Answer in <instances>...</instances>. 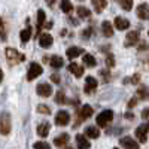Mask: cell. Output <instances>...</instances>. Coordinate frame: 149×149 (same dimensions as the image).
<instances>
[{
	"label": "cell",
	"mask_w": 149,
	"mask_h": 149,
	"mask_svg": "<svg viewBox=\"0 0 149 149\" xmlns=\"http://www.w3.org/2000/svg\"><path fill=\"white\" fill-rule=\"evenodd\" d=\"M136 12H137V17L140 19H149V8H148L146 3H140Z\"/></svg>",
	"instance_id": "obj_14"
},
{
	"label": "cell",
	"mask_w": 149,
	"mask_h": 149,
	"mask_svg": "<svg viewBox=\"0 0 149 149\" xmlns=\"http://www.w3.org/2000/svg\"><path fill=\"white\" fill-rule=\"evenodd\" d=\"M106 66H107V67H113V66H115V58H113V55L109 54V55L106 57Z\"/></svg>",
	"instance_id": "obj_34"
},
{
	"label": "cell",
	"mask_w": 149,
	"mask_h": 149,
	"mask_svg": "<svg viewBox=\"0 0 149 149\" xmlns=\"http://www.w3.org/2000/svg\"><path fill=\"white\" fill-rule=\"evenodd\" d=\"M37 112H39V113L48 115V113H51V109H49L46 104H39V106H37Z\"/></svg>",
	"instance_id": "obj_31"
},
{
	"label": "cell",
	"mask_w": 149,
	"mask_h": 149,
	"mask_svg": "<svg viewBox=\"0 0 149 149\" xmlns=\"http://www.w3.org/2000/svg\"><path fill=\"white\" fill-rule=\"evenodd\" d=\"M67 69H69V72L73 74V76H76V78H81L84 74V67L79 66L78 63H70Z\"/></svg>",
	"instance_id": "obj_13"
},
{
	"label": "cell",
	"mask_w": 149,
	"mask_h": 149,
	"mask_svg": "<svg viewBox=\"0 0 149 149\" xmlns=\"http://www.w3.org/2000/svg\"><path fill=\"white\" fill-rule=\"evenodd\" d=\"M76 146H78V149H90L91 143L88 142V139L84 134H76Z\"/></svg>",
	"instance_id": "obj_12"
},
{
	"label": "cell",
	"mask_w": 149,
	"mask_h": 149,
	"mask_svg": "<svg viewBox=\"0 0 149 149\" xmlns=\"http://www.w3.org/2000/svg\"><path fill=\"white\" fill-rule=\"evenodd\" d=\"M19 37H21V42H29L30 39H31V29L29 27V29H24L21 33H19Z\"/></svg>",
	"instance_id": "obj_26"
},
{
	"label": "cell",
	"mask_w": 149,
	"mask_h": 149,
	"mask_svg": "<svg viewBox=\"0 0 149 149\" xmlns=\"http://www.w3.org/2000/svg\"><path fill=\"white\" fill-rule=\"evenodd\" d=\"M10 128H12L10 115L8 112H2V113H0V134L8 136L10 133Z\"/></svg>",
	"instance_id": "obj_1"
},
{
	"label": "cell",
	"mask_w": 149,
	"mask_h": 149,
	"mask_svg": "<svg viewBox=\"0 0 149 149\" xmlns=\"http://www.w3.org/2000/svg\"><path fill=\"white\" fill-rule=\"evenodd\" d=\"M113 149H118V148H113Z\"/></svg>",
	"instance_id": "obj_44"
},
{
	"label": "cell",
	"mask_w": 149,
	"mask_h": 149,
	"mask_svg": "<svg viewBox=\"0 0 149 149\" xmlns=\"http://www.w3.org/2000/svg\"><path fill=\"white\" fill-rule=\"evenodd\" d=\"M6 58L10 64H17V63H21V61L26 60V55L18 52L14 48H6Z\"/></svg>",
	"instance_id": "obj_2"
},
{
	"label": "cell",
	"mask_w": 149,
	"mask_h": 149,
	"mask_svg": "<svg viewBox=\"0 0 149 149\" xmlns=\"http://www.w3.org/2000/svg\"><path fill=\"white\" fill-rule=\"evenodd\" d=\"M142 118L149 122V107H145V109L142 110Z\"/></svg>",
	"instance_id": "obj_38"
},
{
	"label": "cell",
	"mask_w": 149,
	"mask_h": 149,
	"mask_svg": "<svg viewBox=\"0 0 149 149\" xmlns=\"http://www.w3.org/2000/svg\"><path fill=\"white\" fill-rule=\"evenodd\" d=\"M70 122V113L67 110H58L55 115V124L60 127H66Z\"/></svg>",
	"instance_id": "obj_5"
},
{
	"label": "cell",
	"mask_w": 149,
	"mask_h": 149,
	"mask_svg": "<svg viewBox=\"0 0 149 149\" xmlns=\"http://www.w3.org/2000/svg\"><path fill=\"white\" fill-rule=\"evenodd\" d=\"M43 73V69L39 63H31L30 67H29V73H27V79L29 81H33L36 79L37 76H40V74Z\"/></svg>",
	"instance_id": "obj_6"
},
{
	"label": "cell",
	"mask_w": 149,
	"mask_h": 149,
	"mask_svg": "<svg viewBox=\"0 0 149 149\" xmlns=\"http://www.w3.org/2000/svg\"><path fill=\"white\" fill-rule=\"evenodd\" d=\"M137 100H139V98H137V97H133V98H131V100L128 102V107H130V109H133V107H134L136 104H137Z\"/></svg>",
	"instance_id": "obj_40"
},
{
	"label": "cell",
	"mask_w": 149,
	"mask_h": 149,
	"mask_svg": "<svg viewBox=\"0 0 149 149\" xmlns=\"http://www.w3.org/2000/svg\"><path fill=\"white\" fill-rule=\"evenodd\" d=\"M148 36H149V31H148Z\"/></svg>",
	"instance_id": "obj_43"
},
{
	"label": "cell",
	"mask_w": 149,
	"mask_h": 149,
	"mask_svg": "<svg viewBox=\"0 0 149 149\" xmlns=\"http://www.w3.org/2000/svg\"><path fill=\"white\" fill-rule=\"evenodd\" d=\"M130 81H131V84H139V81H140V74H139V73L133 74V76H131L130 79H125V84H127V82H130Z\"/></svg>",
	"instance_id": "obj_36"
},
{
	"label": "cell",
	"mask_w": 149,
	"mask_h": 149,
	"mask_svg": "<svg viewBox=\"0 0 149 149\" xmlns=\"http://www.w3.org/2000/svg\"><path fill=\"white\" fill-rule=\"evenodd\" d=\"M60 6H61V10H63L64 14H70V12L73 10V5H72V2H67V0L61 2Z\"/></svg>",
	"instance_id": "obj_28"
},
{
	"label": "cell",
	"mask_w": 149,
	"mask_h": 149,
	"mask_svg": "<svg viewBox=\"0 0 149 149\" xmlns=\"http://www.w3.org/2000/svg\"><path fill=\"white\" fill-rule=\"evenodd\" d=\"M36 91H37V94L42 95V97H49V95L52 94V86L49 85V84H46V82H43V84L37 85Z\"/></svg>",
	"instance_id": "obj_10"
},
{
	"label": "cell",
	"mask_w": 149,
	"mask_h": 149,
	"mask_svg": "<svg viewBox=\"0 0 149 149\" xmlns=\"http://www.w3.org/2000/svg\"><path fill=\"white\" fill-rule=\"evenodd\" d=\"M97 85H98L97 79L93 78V76H88V78H86V81H85V85H84V91L86 94H93L97 90Z\"/></svg>",
	"instance_id": "obj_8"
},
{
	"label": "cell",
	"mask_w": 149,
	"mask_h": 149,
	"mask_svg": "<svg viewBox=\"0 0 149 149\" xmlns=\"http://www.w3.org/2000/svg\"><path fill=\"white\" fill-rule=\"evenodd\" d=\"M37 134L40 136V137H46L49 134V124L48 122H42L37 125Z\"/></svg>",
	"instance_id": "obj_23"
},
{
	"label": "cell",
	"mask_w": 149,
	"mask_h": 149,
	"mask_svg": "<svg viewBox=\"0 0 149 149\" xmlns=\"http://www.w3.org/2000/svg\"><path fill=\"white\" fill-rule=\"evenodd\" d=\"M125 118H127V119H133V118H134V115L128 112V113H125Z\"/></svg>",
	"instance_id": "obj_41"
},
{
	"label": "cell",
	"mask_w": 149,
	"mask_h": 149,
	"mask_svg": "<svg viewBox=\"0 0 149 149\" xmlns=\"http://www.w3.org/2000/svg\"><path fill=\"white\" fill-rule=\"evenodd\" d=\"M93 107L91 106H88V104H84L82 107H81V112H79V116H81V121H84V119H86V118H90L91 115H93Z\"/></svg>",
	"instance_id": "obj_19"
},
{
	"label": "cell",
	"mask_w": 149,
	"mask_h": 149,
	"mask_svg": "<svg viewBox=\"0 0 149 149\" xmlns=\"http://www.w3.org/2000/svg\"><path fill=\"white\" fill-rule=\"evenodd\" d=\"M119 145L124 148V149H139L140 145L136 142L133 137H130V136H125V137H122L119 140Z\"/></svg>",
	"instance_id": "obj_7"
},
{
	"label": "cell",
	"mask_w": 149,
	"mask_h": 149,
	"mask_svg": "<svg viewBox=\"0 0 149 149\" xmlns=\"http://www.w3.org/2000/svg\"><path fill=\"white\" fill-rule=\"evenodd\" d=\"M139 42V31H130L127 36H125V40H124V45L127 48H131V46H136V43Z\"/></svg>",
	"instance_id": "obj_9"
},
{
	"label": "cell",
	"mask_w": 149,
	"mask_h": 149,
	"mask_svg": "<svg viewBox=\"0 0 149 149\" xmlns=\"http://www.w3.org/2000/svg\"><path fill=\"white\" fill-rule=\"evenodd\" d=\"M2 79H3V70L0 69V82H2Z\"/></svg>",
	"instance_id": "obj_42"
},
{
	"label": "cell",
	"mask_w": 149,
	"mask_h": 149,
	"mask_svg": "<svg viewBox=\"0 0 149 149\" xmlns=\"http://www.w3.org/2000/svg\"><path fill=\"white\" fill-rule=\"evenodd\" d=\"M55 102H57V103H64V102H66V97H64V93H63V91H58V93H57Z\"/></svg>",
	"instance_id": "obj_33"
},
{
	"label": "cell",
	"mask_w": 149,
	"mask_h": 149,
	"mask_svg": "<svg viewBox=\"0 0 149 149\" xmlns=\"http://www.w3.org/2000/svg\"><path fill=\"white\" fill-rule=\"evenodd\" d=\"M134 133H136V137H137V140H139V142H142V143H145V142L148 140L149 122H145V124H142V125H139L137 128L134 130Z\"/></svg>",
	"instance_id": "obj_4"
},
{
	"label": "cell",
	"mask_w": 149,
	"mask_h": 149,
	"mask_svg": "<svg viewBox=\"0 0 149 149\" xmlns=\"http://www.w3.org/2000/svg\"><path fill=\"white\" fill-rule=\"evenodd\" d=\"M91 34H93V29H91V27L85 29V30L82 31V37H84V39H88V37H91Z\"/></svg>",
	"instance_id": "obj_37"
},
{
	"label": "cell",
	"mask_w": 149,
	"mask_h": 149,
	"mask_svg": "<svg viewBox=\"0 0 149 149\" xmlns=\"http://www.w3.org/2000/svg\"><path fill=\"white\" fill-rule=\"evenodd\" d=\"M106 6H107L106 0H100V2H98V0H93V8L95 9V12H98V14H100Z\"/></svg>",
	"instance_id": "obj_25"
},
{
	"label": "cell",
	"mask_w": 149,
	"mask_h": 149,
	"mask_svg": "<svg viewBox=\"0 0 149 149\" xmlns=\"http://www.w3.org/2000/svg\"><path fill=\"white\" fill-rule=\"evenodd\" d=\"M81 54H84V49L82 48H76V46H70V48H67V51H66V55H67V58H78Z\"/></svg>",
	"instance_id": "obj_16"
},
{
	"label": "cell",
	"mask_w": 149,
	"mask_h": 149,
	"mask_svg": "<svg viewBox=\"0 0 149 149\" xmlns=\"http://www.w3.org/2000/svg\"><path fill=\"white\" fill-rule=\"evenodd\" d=\"M85 136L90 139H97L98 136H100V130L97 127H86L85 128Z\"/></svg>",
	"instance_id": "obj_22"
},
{
	"label": "cell",
	"mask_w": 149,
	"mask_h": 149,
	"mask_svg": "<svg viewBox=\"0 0 149 149\" xmlns=\"http://www.w3.org/2000/svg\"><path fill=\"white\" fill-rule=\"evenodd\" d=\"M67 142H69V134H67V133L60 134V136H57V137L54 139V145H55V146H58V148L66 146V145H67Z\"/></svg>",
	"instance_id": "obj_18"
},
{
	"label": "cell",
	"mask_w": 149,
	"mask_h": 149,
	"mask_svg": "<svg viewBox=\"0 0 149 149\" xmlns=\"http://www.w3.org/2000/svg\"><path fill=\"white\" fill-rule=\"evenodd\" d=\"M49 64H51V67H54V69H61L64 66V60L61 57H58V55H54V57H51V60H49Z\"/></svg>",
	"instance_id": "obj_20"
},
{
	"label": "cell",
	"mask_w": 149,
	"mask_h": 149,
	"mask_svg": "<svg viewBox=\"0 0 149 149\" xmlns=\"http://www.w3.org/2000/svg\"><path fill=\"white\" fill-rule=\"evenodd\" d=\"M33 148L34 149H51V146H49L46 142H36L33 145Z\"/></svg>",
	"instance_id": "obj_30"
},
{
	"label": "cell",
	"mask_w": 149,
	"mask_h": 149,
	"mask_svg": "<svg viewBox=\"0 0 149 149\" xmlns=\"http://www.w3.org/2000/svg\"><path fill=\"white\" fill-rule=\"evenodd\" d=\"M137 98L139 100H148L149 98V86L148 85H139L137 88Z\"/></svg>",
	"instance_id": "obj_17"
},
{
	"label": "cell",
	"mask_w": 149,
	"mask_h": 149,
	"mask_svg": "<svg viewBox=\"0 0 149 149\" xmlns=\"http://www.w3.org/2000/svg\"><path fill=\"white\" fill-rule=\"evenodd\" d=\"M119 5H121L122 9H125V10H131V8H133V2H131V0H127V2H119Z\"/></svg>",
	"instance_id": "obj_32"
},
{
	"label": "cell",
	"mask_w": 149,
	"mask_h": 149,
	"mask_svg": "<svg viewBox=\"0 0 149 149\" xmlns=\"http://www.w3.org/2000/svg\"><path fill=\"white\" fill-rule=\"evenodd\" d=\"M0 37L2 39H6V30H5V22L3 19L0 18Z\"/></svg>",
	"instance_id": "obj_35"
},
{
	"label": "cell",
	"mask_w": 149,
	"mask_h": 149,
	"mask_svg": "<svg viewBox=\"0 0 149 149\" xmlns=\"http://www.w3.org/2000/svg\"><path fill=\"white\" fill-rule=\"evenodd\" d=\"M76 14L79 15V18H90L91 12L86 9V8H84V6H79V8L76 9Z\"/></svg>",
	"instance_id": "obj_29"
},
{
	"label": "cell",
	"mask_w": 149,
	"mask_h": 149,
	"mask_svg": "<svg viewBox=\"0 0 149 149\" xmlns=\"http://www.w3.org/2000/svg\"><path fill=\"white\" fill-rule=\"evenodd\" d=\"M43 26H45V12L39 10L37 12V30H39V34H40V27Z\"/></svg>",
	"instance_id": "obj_27"
},
{
	"label": "cell",
	"mask_w": 149,
	"mask_h": 149,
	"mask_svg": "<svg viewBox=\"0 0 149 149\" xmlns=\"http://www.w3.org/2000/svg\"><path fill=\"white\" fill-rule=\"evenodd\" d=\"M112 119H113V112L112 110H103L98 113V116L95 118L97 121V125H100V127H106L109 122H112Z\"/></svg>",
	"instance_id": "obj_3"
},
{
	"label": "cell",
	"mask_w": 149,
	"mask_h": 149,
	"mask_svg": "<svg viewBox=\"0 0 149 149\" xmlns=\"http://www.w3.org/2000/svg\"><path fill=\"white\" fill-rule=\"evenodd\" d=\"M52 36L49 34V33H40L39 34V45L42 48H49V46H52Z\"/></svg>",
	"instance_id": "obj_11"
},
{
	"label": "cell",
	"mask_w": 149,
	"mask_h": 149,
	"mask_svg": "<svg viewBox=\"0 0 149 149\" xmlns=\"http://www.w3.org/2000/svg\"><path fill=\"white\" fill-rule=\"evenodd\" d=\"M51 81H52L54 84H60V82H61V79H60V74L52 73V74H51Z\"/></svg>",
	"instance_id": "obj_39"
},
{
	"label": "cell",
	"mask_w": 149,
	"mask_h": 149,
	"mask_svg": "<svg viewBox=\"0 0 149 149\" xmlns=\"http://www.w3.org/2000/svg\"><path fill=\"white\" fill-rule=\"evenodd\" d=\"M82 61H84V64H85V66H88V67H95V64H97L95 58H94L91 54H84Z\"/></svg>",
	"instance_id": "obj_24"
},
{
	"label": "cell",
	"mask_w": 149,
	"mask_h": 149,
	"mask_svg": "<svg viewBox=\"0 0 149 149\" xmlns=\"http://www.w3.org/2000/svg\"><path fill=\"white\" fill-rule=\"evenodd\" d=\"M102 31L106 37H110V36H113V27H112V24L109 21H103L102 22Z\"/></svg>",
	"instance_id": "obj_21"
},
{
	"label": "cell",
	"mask_w": 149,
	"mask_h": 149,
	"mask_svg": "<svg viewBox=\"0 0 149 149\" xmlns=\"http://www.w3.org/2000/svg\"><path fill=\"white\" fill-rule=\"evenodd\" d=\"M115 27H116L118 30L124 31V30L130 29V21L125 19V18H122V17H116V18H115Z\"/></svg>",
	"instance_id": "obj_15"
}]
</instances>
